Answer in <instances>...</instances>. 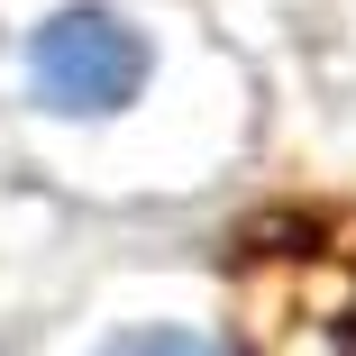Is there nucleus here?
Wrapping results in <instances>:
<instances>
[{"label":"nucleus","mask_w":356,"mask_h":356,"mask_svg":"<svg viewBox=\"0 0 356 356\" xmlns=\"http://www.w3.org/2000/svg\"><path fill=\"white\" fill-rule=\"evenodd\" d=\"M229 356H356V183H283L220 238Z\"/></svg>","instance_id":"1"},{"label":"nucleus","mask_w":356,"mask_h":356,"mask_svg":"<svg viewBox=\"0 0 356 356\" xmlns=\"http://www.w3.org/2000/svg\"><path fill=\"white\" fill-rule=\"evenodd\" d=\"M28 83L64 119H110V110L137 101V83H147V37H137L119 10H55L28 37Z\"/></svg>","instance_id":"2"},{"label":"nucleus","mask_w":356,"mask_h":356,"mask_svg":"<svg viewBox=\"0 0 356 356\" xmlns=\"http://www.w3.org/2000/svg\"><path fill=\"white\" fill-rule=\"evenodd\" d=\"M101 356H229V347L201 338V329H128V338H110Z\"/></svg>","instance_id":"3"}]
</instances>
